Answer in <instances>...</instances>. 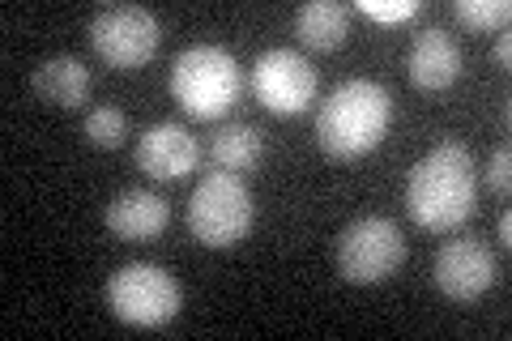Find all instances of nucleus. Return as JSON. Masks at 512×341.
<instances>
[{
  "label": "nucleus",
  "mask_w": 512,
  "mask_h": 341,
  "mask_svg": "<svg viewBox=\"0 0 512 341\" xmlns=\"http://www.w3.org/2000/svg\"><path fill=\"white\" fill-rule=\"evenodd\" d=\"M252 218H256L252 192L235 171H210L192 188L188 231L205 248H235L239 239H248Z\"/></svg>",
  "instance_id": "4"
},
{
  "label": "nucleus",
  "mask_w": 512,
  "mask_h": 341,
  "mask_svg": "<svg viewBox=\"0 0 512 341\" xmlns=\"http://www.w3.org/2000/svg\"><path fill=\"white\" fill-rule=\"evenodd\" d=\"M184 290L167 269H158L150 261L120 265L107 282V307L116 312V320L133 324V329H163L180 316Z\"/></svg>",
  "instance_id": "5"
},
{
  "label": "nucleus",
  "mask_w": 512,
  "mask_h": 341,
  "mask_svg": "<svg viewBox=\"0 0 512 341\" xmlns=\"http://www.w3.org/2000/svg\"><path fill=\"white\" fill-rule=\"evenodd\" d=\"M478 184H474V154L461 141H440L427 150L410 171L406 184V209L423 231H457L474 214Z\"/></svg>",
  "instance_id": "1"
},
{
  "label": "nucleus",
  "mask_w": 512,
  "mask_h": 341,
  "mask_svg": "<svg viewBox=\"0 0 512 341\" xmlns=\"http://www.w3.org/2000/svg\"><path fill=\"white\" fill-rule=\"evenodd\" d=\"M359 9L367 13V18H376V22H406V18L419 13L414 0H393V5H380V0H359Z\"/></svg>",
  "instance_id": "18"
},
{
  "label": "nucleus",
  "mask_w": 512,
  "mask_h": 341,
  "mask_svg": "<svg viewBox=\"0 0 512 341\" xmlns=\"http://www.w3.org/2000/svg\"><path fill=\"white\" fill-rule=\"evenodd\" d=\"M252 90L256 103H265L274 116H299L316 99V69L308 56L291 52V47H274V52L256 56Z\"/></svg>",
  "instance_id": "8"
},
{
  "label": "nucleus",
  "mask_w": 512,
  "mask_h": 341,
  "mask_svg": "<svg viewBox=\"0 0 512 341\" xmlns=\"http://www.w3.org/2000/svg\"><path fill=\"white\" fill-rule=\"evenodd\" d=\"M487 184L495 192H508V184H512V150H508V145H500V150L491 154V162H487Z\"/></svg>",
  "instance_id": "19"
},
{
  "label": "nucleus",
  "mask_w": 512,
  "mask_h": 341,
  "mask_svg": "<svg viewBox=\"0 0 512 341\" xmlns=\"http://www.w3.org/2000/svg\"><path fill=\"white\" fill-rule=\"evenodd\" d=\"M158 39H163V26L141 5H107L90 18V43L111 69H141L146 60H154Z\"/></svg>",
  "instance_id": "7"
},
{
  "label": "nucleus",
  "mask_w": 512,
  "mask_h": 341,
  "mask_svg": "<svg viewBox=\"0 0 512 341\" xmlns=\"http://www.w3.org/2000/svg\"><path fill=\"white\" fill-rule=\"evenodd\" d=\"M406 261V239L393 218H359L350 222L338 239V273L355 286H376L393 278Z\"/></svg>",
  "instance_id": "6"
},
{
  "label": "nucleus",
  "mask_w": 512,
  "mask_h": 341,
  "mask_svg": "<svg viewBox=\"0 0 512 341\" xmlns=\"http://www.w3.org/2000/svg\"><path fill=\"white\" fill-rule=\"evenodd\" d=\"M35 94L52 107H82L90 99V69L77 56H52L35 69Z\"/></svg>",
  "instance_id": "13"
},
{
  "label": "nucleus",
  "mask_w": 512,
  "mask_h": 341,
  "mask_svg": "<svg viewBox=\"0 0 512 341\" xmlns=\"http://www.w3.org/2000/svg\"><path fill=\"white\" fill-rule=\"evenodd\" d=\"M197 137L184 124H154L146 137L137 141V167L154 175V180H180L197 167Z\"/></svg>",
  "instance_id": "10"
},
{
  "label": "nucleus",
  "mask_w": 512,
  "mask_h": 341,
  "mask_svg": "<svg viewBox=\"0 0 512 341\" xmlns=\"http://www.w3.org/2000/svg\"><path fill=\"white\" fill-rule=\"evenodd\" d=\"M495 282V256L483 239H448L436 252V286L448 299L470 303Z\"/></svg>",
  "instance_id": "9"
},
{
  "label": "nucleus",
  "mask_w": 512,
  "mask_h": 341,
  "mask_svg": "<svg viewBox=\"0 0 512 341\" xmlns=\"http://www.w3.org/2000/svg\"><path fill=\"white\" fill-rule=\"evenodd\" d=\"M265 133L252 124H222L214 141H210V158L218 162V171H248L261 162V150H265Z\"/></svg>",
  "instance_id": "15"
},
{
  "label": "nucleus",
  "mask_w": 512,
  "mask_h": 341,
  "mask_svg": "<svg viewBox=\"0 0 512 341\" xmlns=\"http://www.w3.org/2000/svg\"><path fill=\"white\" fill-rule=\"evenodd\" d=\"M350 30V13L346 5L338 0H312V5H303L295 13V35L303 47H312V52H333V47H342Z\"/></svg>",
  "instance_id": "14"
},
{
  "label": "nucleus",
  "mask_w": 512,
  "mask_h": 341,
  "mask_svg": "<svg viewBox=\"0 0 512 341\" xmlns=\"http://www.w3.org/2000/svg\"><path fill=\"white\" fill-rule=\"evenodd\" d=\"M171 94L192 120L227 116L239 99V60L218 43H192L171 60Z\"/></svg>",
  "instance_id": "3"
},
{
  "label": "nucleus",
  "mask_w": 512,
  "mask_h": 341,
  "mask_svg": "<svg viewBox=\"0 0 512 341\" xmlns=\"http://www.w3.org/2000/svg\"><path fill=\"white\" fill-rule=\"evenodd\" d=\"M500 243H504V248L512 243V214H504V218H500Z\"/></svg>",
  "instance_id": "21"
},
{
  "label": "nucleus",
  "mask_w": 512,
  "mask_h": 341,
  "mask_svg": "<svg viewBox=\"0 0 512 341\" xmlns=\"http://www.w3.org/2000/svg\"><path fill=\"white\" fill-rule=\"evenodd\" d=\"M508 56H512V39H508V30H500V39H495V52H491V60L500 64V69H508Z\"/></svg>",
  "instance_id": "20"
},
{
  "label": "nucleus",
  "mask_w": 512,
  "mask_h": 341,
  "mask_svg": "<svg viewBox=\"0 0 512 341\" xmlns=\"http://www.w3.org/2000/svg\"><path fill=\"white\" fill-rule=\"evenodd\" d=\"M389 120H393L389 90L380 81L355 77V81H342L325 99V107H320L316 141L329 158L350 162V158H363L376 150L384 133H389Z\"/></svg>",
  "instance_id": "2"
},
{
  "label": "nucleus",
  "mask_w": 512,
  "mask_h": 341,
  "mask_svg": "<svg viewBox=\"0 0 512 341\" xmlns=\"http://www.w3.org/2000/svg\"><path fill=\"white\" fill-rule=\"evenodd\" d=\"M167 222H171V205L154 188H128L107 205V231L116 239H133V243L154 239L167 231Z\"/></svg>",
  "instance_id": "12"
},
{
  "label": "nucleus",
  "mask_w": 512,
  "mask_h": 341,
  "mask_svg": "<svg viewBox=\"0 0 512 341\" xmlns=\"http://www.w3.org/2000/svg\"><path fill=\"white\" fill-rule=\"evenodd\" d=\"M406 69H410V81L419 90H448L461 77V47L448 30L427 26L410 43Z\"/></svg>",
  "instance_id": "11"
},
{
  "label": "nucleus",
  "mask_w": 512,
  "mask_h": 341,
  "mask_svg": "<svg viewBox=\"0 0 512 341\" xmlns=\"http://www.w3.org/2000/svg\"><path fill=\"white\" fill-rule=\"evenodd\" d=\"M453 13H457V22L470 30H508L512 5L508 0H457Z\"/></svg>",
  "instance_id": "17"
},
{
  "label": "nucleus",
  "mask_w": 512,
  "mask_h": 341,
  "mask_svg": "<svg viewBox=\"0 0 512 341\" xmlns=\"http://www.w3.org/2000/svg\"><path fill=\"white\" fill-rule=\"evenodd\" d=\"M82 133L90 145H99V150H116V145L128 137V120H124L120 107H94V111H86Z\"/></svg>",
  "instance_id": "16"
}]
</instances>
